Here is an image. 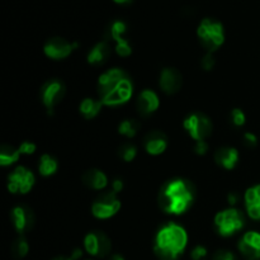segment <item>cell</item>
Masks as SVG:
<instances>
[{"mask_svg": "<svg viewBox=\"0 0 260 260\" xmlns=\"http://www.w3.org/2000/svg\"><path fill=\"white\" fill-rule=\"evenodd\" d=\"M196 197V188L189 180L175 178L161 187L157 197L159 207L169 215L179 216L192 207Z\"/></svg>", "mask_w": 260, "mask_h": 260, "instance_id": "1", "label": "cell"}, {"mask_svg": "<svg viewBox=\"0 0 260 260\" xmlns=\"http://www.w3.org/2000/svg\"><path fill=\"white\" fill-rule=\"evenodd\" d=\"M188 244L184 228L175 222H168L155 235L154 253L159 260H178Z\"/></svg>", "mask_w": 260, "mask_h": 260, "instance_id": "2", "label": "cell"}, {"mask_svg": "<svg viewBox=\"0 0 260 260\" xmlns=\"http://www.w3.org/2000/svg\"><path fill=\"white\" fill-rule=\"evenodd\" d=\"M197 35L203 47L207 50V52L211 53L217 51L225 42L223 25L217 20L210 19V18H206L201 22Z\"/></svg>", "mask_w": 260, "mask_h": 260, "instance_id": "3", "label": "cell"}, {"mask_svg": "<svg viewBox=\"0 0 260 260\" xmlns=\"http://www.w3.org/2000/svg\"><path fill=\"white\" fill-rule=\"evenodd\" d=\"M215 226L221 236L229 238L238 231L243 230V228L245 226V217L240 210L231 207L225 211H221L216 215Z\"/></svg>", "mask_w": 260, "mask_h": 260, "instance_id": "4", "label": "cell"}, {"mask_svg": "<svg viewBox=\"0 0 260 260\" xmlns=\"http://www.w3.org/2000/svg\"><path fill=\"white\" fill-rule=\"evenodd\" d=\"M121 210V201L113 190L99 194L91 205V213L99 220H108L118 213Z\"/></svg>", "mask_w": 260, "mask_h": 260, "instance_id": "5", "label": "cell"}, {"mask_svg": "<svg viewBox=\"0 0 260 260\" xmlns=\"http://www.w3.org/2000/svg\"><path fill=\"white\" fill-rule=\"evenodd\" d=\"M183 127L196 141H202L210 137L213 131L211 119L203 113H192L183 121Z\"/></svg>", "mask_w": 260, "mask_h": 260, "instance_id": "6", "label": "cell"}, {"mask_svg": "<svg viewBox=\"0 0 260 260\" xmlns=\"http://www.w3.org/2000/svg\"><path fill=\"white\" fill-rule=\"evenodd\" d=\"M66 94V86L60 79H50L46 81L40 90V98L45 108L52 112L62 102Z\"/></svg>", "mask_w": 260, "mask_h": 260, "instance_id": "7", "label": "cell"}, {"mask_svg": "<svg viewBox=\"0 0 260 260\" xmlns=\"http://www.w3.org/2000/svg\"><path fill=\"white\" fill-rule=\"evenodd\" d=\"M36 183V177L29 169L18 167L8 175V189L13 194H27Z\"/></svg>", "mask_w": 260, "mask_h": 260, "instance_id": "8", "label": "cell"}, {"mask_svg": "<svg viewBox=\"0 0 260 260\" xmlns=\"http://www.w3.org/2000/svg\"><path fill=\"white\" fill-rule=\"evenodd\" d=\"M84 249L95 258H107L112 251V241L103 231H90L84 238Z\"/></svg>", "mask_w": 260, "mask_h": 260, "instance_id": "9", "label": "cell"}, {"mask_svg": "<svg viewBox=\"0 0 260 260\" xmlns=\"http://www.w3.org/2000/svg\"><path fill=\"white\" fill-rule=\"evenodd\" d=\"M127 78H129V76L127 75L126 71L117 68L109 69L106 73L102 74L98 79V84H96L99 99L106 98L108 94H111Z\"/></svg>", "mask_w": 260, "mask_h": 260, "instance_id": "10", "label": "cell"}, {"mask_svg": "<svg viewBox=\"0 0 260 260\" xmlns=\"http://www.w3.org/2000/svg\"><path fill=\"white\" fill-rule=\"evenodd\" d=\"M78 47V43H70L65 38L53 37L50 38L43 46V52L48 58L52 60H63L73 53Z\"/></svg>", "mask_w": 260, "mask_h": 260, "instance_id": "11", "label": "cell"}, {"mask_svg": "<svg viewBox=\"0 0 260 260\" xmlns=\"http://www.w3.org/2000/svg\"><path fill=\"white\" fill-rule=\"evenodd\" d=\"M10 220H12L15 231L19 235H23L35 226L36 216L28 206L20 205L13 208L12 212H10Z\"/></svg>", "mask_w": 260, "mask_h": 260, "instance_id": "12", "label": "cell"}, {"mask_svg": "<svg viewBox=\"0 0 260 260\" xmlns=\"http://www.w3.org/2000/svg\"><path fill=\"white\" fill-rule=\"evenodd\" d=\"M239 251L246 260H260V233L248 231L239 241Z\"/></svg>", "mask_w": 260, "mask_h": 260, "instance_id": "13", "label": "cell"}, {"mask_svg": "<svg viewBox=\"0 0 260 260\" xmlns=\"http://www.w3.org/2000/svg\"><path fill=\"white\" fill-rule=\"evenodd\" d=\"M168 144H169V140H168L167 135L162 131H157V129L147 132L142 140L145 151L152 156L161 155L168 149Z\"/></svg>", "mask_w": 260, "mask_h": 260, "instance_id": "14", "label": "cell"}, {"mask_svg": "<svg viewBox=\"0 0 260 260\" xmlns=\"http://www.w3.org/2000/svg\"><path fill=\"white\" fill-rule=\"evenodd\" d=\"M132 93H134V85H132L131 79L127 78L111 94H108L106 98L101 99V101L107 107H118L127 103L131 99Z\"/></svg>", "mask_w": 260, "mask_h": 260, "instance_id": "15", "label": "cell"}, {"mask_svg": "<svg viewBox=\"0 0 260 260\" xmlns=\"http://www.w3.org/2000/svg\"><path fill=\"white\" fill-rule=\"evenodd\" d=\"M159 85L161 90L168 95L178 93L183 85V75L179 70L174 68L162 69L161 74H160Z\"/></svg>", "mask_w": 260, "mask_h": 260, "instance_id": "16", "label": "cell"}, {"mask_svg": "<svg viewBox=\"0 0 260 260\" xmlns=\"http://www.w3.org/2000/svg\"><path fill=\"white\" fill-rule=\"evenodd\" d=\"M160 107V99L154 90L145 89L139 94L136 101V109L141 117L151 116Z\"/></svg>", "mask_w": 260, "mask_h": 260, "instance_id": "17", "label": "cell"}, {"mask_svg": "<svg viewBox=\"0 0 260 260\" xmlns=\"http://www.w3.org/2000/svg\"><path fill=\"white\" fill-rule=\"evenodd\" d=\"M239 151L234 147L223 146L216 150L215 161L218 167L226 170H233L239 162Z\"/></svg>", "mask_w": 260, "mask_h": 260, "instance_id": "18", "label": "cell"}, {"mask_svg": "<svg viewBox=\"0 0 260 260\" xmlns=\"http://www.w3.org/2000/svg\"><path fill=\"white\" fill-rule=\"evenodd\" d=\"M81 182L89 189L102 190L108 185V177L99 169H88L81 175Z\"/></svg>", "mask_w": 260, "mask_h": 260, "instance_id": "19", "label": "cell"}, {"mask_svg": "<svg viewBox=\"0 0 260 260\" xmlns=\"http://www.w3.org/2000/svg\"><path fill=\"white\" fill-rule=\"evenodd\" d=\"M112 48L109 46V43L107 41H102L98 42L90 51H89L88 56H86V60L88 63L91 66H101L103 63H106L108 61V58L111 57Z\"/></svg>", "mask_w": 260, "mask_h": 260, "instance_id": "20", "label": "cell"}, {"mask_svg": "<svg viewBox=\"0 0 260 260\" xmlns=\"http://www.w3.org/2000/svg\"><path fill=\"white\" fill-rule=\"evenodd\" d=\"M245 206L248 215L253 220H260V184L254 185L246 190Z\"/></svg>", "mask_w": 260, "mask_h": 260, "instance_id": "21", "label": "cell"}, {"mask_svg": "<svg viewBox=\"0 0 260 260\" xmlns=\"http://www.w3.org/2000/svg\"><path fill=\"white\" fill-rule=\"evenodd\" d=\"M104 104L101 99L85 98L84 101H81L80 106H79V112L85 119H93L98 116Z\"/></svg>", "mask_w": 260, "mask_h": 260, "instance_id": "22", "label": "cell"}, {"mask_svg": "<svg viewBox=\"0 0 260 260\" xmlns=\"http://www.w3.org/2000/svg\"><path fill=\"white\" fill-rule=\"evenodd\" d=\"M58 169L57 160L53 156L48 154H43L40 157V162H38V172L42 177H51L55 174Z\"/></svg>", "mask_w": 260, "mask_h": 260, "instance_id": "23", "label": "cell"}, {"mask_svg": "<svg viewBox=\"0 0 260 260\" xmlns=\"http://www.w3.org/2000/svg\"><path fill=\"white\" fill-rule=\"evenodd\" d=\"M19 149H15L10 145H2L0 147V165L2 167H10L19 160Z\"/></svg>", "mask_w": 260, "mask_h": 260, "instance_id": "24", "label": "cell"}, {"mask_svg": "<svg viewBox=\"0 0 260 260\" xmlns=\"http://www.w3.org/2000/svg\"><path fill=\"white\" fill-rule=\"evenodd\" d=\"M12 255L14 259H23L24 256H27L28 251H29V245H28L27 239L23 235H19L12 244Z\"/></svg>", "mask_w": 260, "mask_h": 260, "instance_id": "25", "label": "cell"}, {"mask_svg": "<svg viewBox=\"0 0 260 260\" xmlns=\"http://www.w3.org/2000/svg\"><path fill=\"white\" fill-rule=\"evenodd\" d=\"M140 127H141V124L136 119H124V121H122L119 123L118 134L127 137V139H132V137H135L137 135Z\"/></svg>", "mask_w": 260, "mask_h": 260, "instance_id": "26", "label": "cell"}, {"mask_svg": "<svg viewBox=\"0 0 260 260\" xmlns=\"http://www.w3.org/2000/svg\"><path fill=\"white\" fill-rule=\"evenodd\" d=\"M126 30H127L126 24H124L122 20H116V22L112 23L111 27H109L108 37L112 38V40H114V42L116 43H119L122 42V41L126 40V38H124V33H126Z\"/></svg>", "mask_w": 260, "mask_h": 260, "instance_id": "27", "label": "cell"}, {"mask_svg": "<svg viewBox=\"0 0 260 260\" xmlns=\"http://www.w3.org/2000/svg\"><path fill=\"white\" fill-rule=\"evenodd\" d=\"M136 155H137V147L135 146V145L128 144V142L123 144L118 149V156L126 162L134 161Z\"/></svg>", "mask_w": 260, "mask_h": 260, "instance_id": "28", "label": "cell"}, {"mask_svg": "<svg viewBox=\"0 0 260 260\" xmlns=\"http://www.w3.org/2000/svg\"><path fill=\"white\" fill-rule=\"evenodd\" d=\"M230 119H231V122H233L234 126L241 127V126H244V124H245L246 116L240 108H234L233 111H231Z\"/></svg>", "mask_w": 260, "mask_h": 260, "instance_id": "29", "label": "cell"}, {"mask_svg": "<svg viewBox=\"0 0 260 260\" xmlns=\"http://www.w3.org/2000/svg\"><path fill=\"white\" fill-rule=\"evenodd\" d=\"M116 52L117 55L121 56V57H128L132 53V47L129 45V42L127 40L122 41V42L116 43Z\"/></svg>", "mask_w": 260, "mask_h": 260, "instance_id": "30", "label": "cell"}, {"mask_svg": "<svg viewBox=\"0 0 260 260\" xmlns=\"http://www.w3.org/2000/svg\"><path fill=\"white\" fill-rule=\"evenodd\" d=\"M215 57H213V55L211 52H207L205 56L202 57V60H201V66H202L203 70L206 71H211L213 68H215Z\"/></svg>", "mask_w": 260, "mask_h": 260, "instance_id": "31", "label": "cell"}, {"mask_svg": "<svg viewBox=\"0 0 260 260\" xmlns=\"http://www.w3.org/2000/svg\"><path fill=\"white\" fill-rule=\"evenodd\" d=\"M207 248H205L202 245H197L190 251V258H192V260H202L207 256Z\"/></svg>", "mask_w": 260, "mask_h": 260, "instance_id": "32", "label": "cell"}, {"mask_svg": "<svg viewBox=\"0 0 260 260\" xmlns=\"http://www.w3.org/2000/svg\"><path fill=\"white\" fill-rule=\"evenodd\" d=\"M19 149V152L20 155H32L36 152V149H37V146H36V144H33V142L30 141H24L20 144V146L18 147Z\"/></svg>", "mask_w": 260, "mask_h": 260, "instance_id": "33", "label": "cell"}, {"mask_svg": "<svg viewBox=\"0 0 260 260\" xmlns=\"http://www.w3.org/2000/svg\"><path fill=\"white\" fill-rule=\"evenodd\" d=\"M212 260H238V258L230 250H217L213 254Z\"/></svg>", "mask_w": 260, "mask_h": 260, "instance_id": "34", "label": "cell"}, {"mask_svg": "<svg viewBox=\"0 0 260 260\" xmlns=\"http://www.w3.org/2000/svg\"><path fill=\"white\" fill-rule=\"evenodd\" d=\"M244 145H245L246 147H249V149H254V147L258 145V137L255 136L254 134H251V132H246V134H244Z\"/></svg>", "mask_w": 260, "mask_h": 260, "instance_id": "35", "label": "cell"}, {"mask_svg": "<svg viewBox=\"0 0 260 260\" xmlns=\"http://www.w3.org/2000/svg\"><path fill=\"white\" fill-rule=\"evenodd\" d=\"M208 151V144L206 140H202V141H196L194 144V152L197 155H206Z\"/></svg>", "mask_w": 260, "mask_h": 260, "instance_id": "36", "label": "cell"}, {"mask_svg": "<svg viewBox=\"0 0 260 260\" xmlns=\"http://www.w3.org/2000/svg\"><path fill=\"white\" fill-rule=\"evenodd\" d=\"M122 189H123V182L121 179H114L112 182V190L118 194L119 192H122Z\"/></svg>", "mask_w": 260, "mask_h": 260, "instance_id": "37", "label": "cell"}, {"mask_svg": "<svg viewBox=\"0 0 260 260\" xmlns=\"http://www.w3.org/2000/svg\"><path fill=\"white\" fill-rule=\"evenodd\" d=\"M70 258L73 260H80L83 258V250H81L80 248H75L73 250V253H71Z\"/></svg>", "mask_w": 260, "mask_h": 260, "instance_id": "38", "label": "cell"}, {"mask_svg": "<svg viewBox=\"0 0 260 260\" xmlns=\"http://www.w3.org/2000/svg\"><path fill=\"white\" fill-rule=\"evenodd\" d=\"M239 202V194L236 192H233L229 194V203H230L231 206L236 205V203Z\"/></svg>", "mask_w": 260, "mask_h": 260, "instance_id": "39", "label": "cell"}, {"mask_svg": "<svg viewBox=\"0 0 260 260\" xmlns=\"http://www.w3.org/2000/svg\"><path fill=\"white\" fill-rule=\"evenodd\" d=\"M109 260H126V259H124L121 254H113V255L109 258Z\"/></svg>", "mask_w": 260, "mask_h": 260, "instance_id": "40", "label": "cell"}, {"mask_svg": "<svg viewBox=\"0 0 260 260\" xmlns=\"http://www.w3.org/2000/svg\"><path fill=\"white\" fill-rule=\"evenodd\" d=\"M113 2L118 3V4H126V3H129L131 0H113Z\"/></svg>", "mask_w": 260, "mask_h": 260, "instance_id": "41", "label": "cell"}, {"mask_svg": "<svg viewBox=\"0 0 260 260\" xmlns=\"http://www.w3.org/2000/svg\"><path fill=\"white\" fill-rule=\"evenodd\" d=\"M52 260H73L71 258H66V256H57V258L52 259Z\"/></svg>", "mask_w": 260, "mask_h": 260, "instance_id": "42", "label": "cell"}]
</instances>
